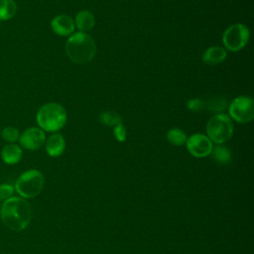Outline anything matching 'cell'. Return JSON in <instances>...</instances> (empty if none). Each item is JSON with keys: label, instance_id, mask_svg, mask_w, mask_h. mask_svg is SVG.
<instances>
[{"label": "cell", "instance_id": "obj_1", "mask_svg": "<svg viewBox=\"0 0 254 254\" xmlns=\"http://www.w3.org/2000/svg\"><path fill=\"white\" fill-rule=\"evenodd\" d=\"M0 217L9 229L17 232L22 231L31 222L32 207L25 198L10 196L1 205Z\"/></svg>", "mask_w": 254, "mask_h": 254}, {"label": "cell", "instance_id": "obj_2", "mask_svg": "<svg viewBox=\"0 0 254 254\" xmlns=\"http://www.w3.org/2000/svg\"><path fill=\"white\" fill-rule=\"evenodd\" d=\"M65 53L71 62L80 64H87L96 54V45L88 34L77 32L67 39Z\"/></svg>", "mask_w": 254, "mask_h": 254}, {"label": "cell", "instance_id": "obj_3", "mask_svg": "<svg viewBox=\"0 0 254 254\" xmlns=\"http://www.w3.org/2000/svg\"><path fill=\"white\" fill-rule=\"evenodd\" d=\"M36 121L43 131L56 132L61 130L66 122V111L59 103L49 102L39 108Z\"/></svg>", "mask_w": 254, "mask_h": 254}, {"label": "cell", "instance_id": "obj_4", "mask_svg": "<svg viewBox=\"0 0 254 254\" xmlns=\"http://www.w3.org/2000/svg\"><path fill=\"white\" fill-rule=\"evenodd\" d=\"M233 134V123L230 117L223 113L213 115L206 124V136L212 143L220 145L228 141Z\"/></svg>", "mask_w": 254, "mask_h": 254}, {"label": "cell", "instance_id": "obj_5", "mask_svg": "<svg viewBox=\"0 0 254 254\" xmlns=\"http://www.w3.org/2000/svg\"><path fill=\"white\" fill-rule=\"evenodd\" d=\"M45 179L43 174L36 170L24 172L16 181L14 189L23 198H32L37 196L43 190Z\"/></svg>", "mask_w": 254, "mask_h": 254}, {"label": "cell", "instance_id": "obj_6", "mask_svg": "<svg viewBox=\"0 0 254 254\" xmlns=\"http://www.w3.org/2000/svg\"><path fill=\"white\" fill-rule=\"evenodd\" d=\"M249 30L243 24H234L228 27L222 36L224 47L230 52H237L243 49L249 41Z\"/></svg>", "mask_w": 254, "mask_h": 254}, {"label": "cell", "instance_id": "obj_7", "mask_svg": "<svg viewBox=\"0 0 254 254\" xmlns=\"http://www.w3.org/2000/svg\"><path fill=\"white\" fill-rule=\"evenodd\" d=\"M229 117L238 123H248L254 118V102L249 96L235 97L229 104Z\"/></svg>", "mask_w": 254, "mask_h": 254}, {"label": "cell", "instance_id": "obj_8", "mask_svg": "<svg viewBox=\"0 0 254 254\" xmlns=\"http://www.w3.org/2000/svg\"><path fill=\"white\" fill-rule=\"evenodd\" d=\"M186 146L190 155L195 158H204L210 155L213 144L206 135L193 134L187 138Z\"/></svg>", "mask_w": 254, "mask_h": 254}, {"label": "cell", "instance_id": "obj_9", "mask_svg": "<svg viewBox=\"0 0 254 254\" xmlns=\"http://www.w3.org/2000/svg\"><path fill=\"white\" fill-rule=\"evenodd\" d=\"M46 142V134L39 127H30L23 131L19 137L20 146L29 151H36Z\"/></svg>", "mask_w": 254, "mask_h": 254}, {"label": "cell", "instance_id": "obj_10", "mask_svg": "<svg viewBox=\"0 0 254 254\" xmlns=\"http://www.w3.org/2000/svg\"><path fill=\"white\" fill-rule=\"evenodd\" d=\"M74 21L68 15H58L51 21V28L55 34L61 37H66L74 31Z\"/></svg>", "mask_w": 254, "mask_h": 254}, {"label": "cell", "instance_id": "obj_11", "mask_svg": "<svg viewBox=\"0 0 254 254\" xmlns=\"http://www.w3.org/2000/svg\"><path fill=\"white\" fill-rule=\"evenodd\" d=\"M46 152L50 157L57 158L61 156L65 149V141L62 134L54 133L45 142Z\"/></svg>", "mask_w": 254, "mask_h": 254}, {"label": "cell", "instance_id": "obj_12", "mask_svg": "<svg viewBox=\"0 0 254 254\" xmlns=\"http://www.w3.org/2000/svg\"><path fill=\"white\" fill-rule=\"evenodd\" d=\"M22 149L15 143H8L1 150V159L7 165H15L22 159Z\"/></svg>", "mask_w": 254, "mask_h": 254}, {"label": "cell", "instance_id": "obj_13", "mask_svg": "<svg viewBox=\"0 0 254 254\" xmlns=\"http://www.w3.org/2000/svg\"><path fill=\"white\" fill-rule=\"evenodd\" d=\"M226 51L222 47H210L202 54V62L208 65H215L226 59Z\"/></svg>", "mask_w": 254, "mask_h": 254}, {"label": "cell", "instance_id": "obj_14", "mask_svg": "<svg viewBox=\"0 0 254 254\" xmlns=\"http://www.w3.org/2000/svg\"><path fill=\"white\" fill-rule=\"evenodd\" d=\"M95 25V18L90 11L82 10L77 13L74 19V26L79 30V32L86 33L90 31Z\"/></svg>", "mask_w": 254, "mask_h": 254}, {"label": "cell", "instance_id": "obj_15", "mask_svg": "<svg viewBox=\"0 0 254 254\" xmlns=\"http://www.w3.org/2000/svg\"><path fill=\"white\" fill-rule=\"evenodd\" d=\"M210 155H212V158L220 165H227L232 159L230 150L223 145H217L216 147L212 148Z\"/></svg>", "mask_w": 254, "mask_h": 254}, {"label": "cell", "instance_id": "obj_16", "mask_svg": "<svg viewBox=\"0 0 254 254\" xmlns=\"http://www.w3.org/2000/svg\"><path fill=\"white\" fill-rule=\"evenodd\" d=\"M17 13V4L14 0H0V21H8Z\"/></svg>", "mask_w": 254, "mask_h": 254}, {"label": "cell", "instance_id": "obj_17", "mask_svg": "<svg viewBox=\"0 0 254 254\" xmlns=\"http://www.w3.org/2000/svg\"><path fill=\"white\" fill-rule=\"evenodd\" d=\"M187 138L186 133L179 128H172L167 133L168 141L174 146H182L186 144Z\"/></svg>", "mask_w": 254, "mask_h": 254}, {"label": "cell", "instance_id": "obj_18", "mask_svg": "<svg viewBox=\"0 0 254 254\" xmlns=\"http://www.w3.org/2000/svg\"><path fill=\"white\" fill-rule=\"evenodd\" d=\"M99 120L102 124L106 125V126H115L118 124H121V117L118 113L114 112V111H106L103 112L100 117Z\"/></svg>", "mask_w": 254, "mask_h": 254}, {"label": "cell", "instance_id": "obj_19", "mask_svg": "<svg viewBox=\"0 0 254 254\" xmlns=\"http://www.w3.org/2000/svg\"><path fill=\"white\" fill-rule=\"evenodd\" d=\"M1 137L7 143H15L19 140L20 132L14 126H7L1 131Z\"/></svg>", "mask_w": 254, "mask_h": 254}, {"label": "cell", "instance_id": "obj_20", "mask_svg": "<svg viewBox=\"0 0 254 254\" xmlns=\"http://www.w3.org/2000/svg\"><path fill=\"white\" fill-rule=\"evenodd\" d=\"M208 108L210 110H214V111H220V110H223L225 109L226 107V101L225 99H211L208 103Z\"/></svg>", "mask_w": 254, "mask_h": 254}, {"label": "cell", "instance_id": "obj_21", "mask_svg": "<svg viewBox=\"0 0 254 254\" xmlns=\"http://www.w3.org/2000/svg\"><path fill=\"white\" fill-rule=\"evenodd\" d=\"M187 105H188V108L191 111H200L203 109L205 102H203L201 99H198V98H192L187 102Z\"/></svg>", "mask_w": 254, "mask_h": 254}, {"label": "cell", "instance_id": "obj_22", "mask_svg": "<svg viewBox=\"0 0 254 254\" xmlns=\"http://www.w3.org/2000/svg\"><path fill=\"white\" fill-rule=\"evenodd\" d=\"M14 191V187L11 185H0V200H5L12 196Z\"/></svg>", "mask_w": 254, "mask_h": 254}, {"label": "cell", "instance_id": "obj_23", "mask_svg": "<svg viewBox=\"0 0 254 254\" xmlns=\"http://www.w3.org/2000/svg\"><path fill=\"white\" fill-rule=\"evenodd\" d=\"M113 134L116 140L119 142H124L126 139V129L122 124H118L114 126Z\"/></svg>", "mask_w": 254, "mask_h": 254}, {"label": "cell", "instance_id": "obj_24", "mask_svg": "<svg viewBox=\"0 0 254 254\" xmlns=\"http://www.w3.org/2000/svg\"><path fill=\"white\" fill-rule=\"evenodd\" d=\"M0 201H1V200H0Z\"/></svg>", "mask_w": 254, "mask_h": 254}]
</instances>
